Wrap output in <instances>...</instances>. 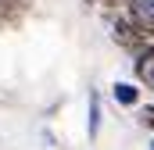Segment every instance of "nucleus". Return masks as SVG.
<instances>
[{
  "label": "nucleus",
  "instance_id": "obj_6",
  "mask_svg": "<svg viewBox=\"0 0 154 150\" xmlns=\"http://www.w3.org/2000/svg\"><path fill=\"white\" fill-rule=\"evenodd\" d=\"M140 122H143L147 129H154V104H147V107H140Z\"/></svg>",
  "mask_w": 154,
  "mask_h": 150
},
{
  "label": "nucleus",
  "instance_id": "obj_5",
  "mask_svg": "<svg viewBox=\"0 0 154 150\" xmlns=\"http://www.w3.org/2000/svg\"><path fill=\"white\" fill-rule=\"evenodd\" d=\"M100 118H104V114H100V93L93 89V93H90V122H86L90 140H97V136H100Z\"/></svg>",
  "mask_w": 154,
  "mask_h": 150
},
{
  "label": "nucleus",
  "instance_id": "obj_7",
  "mask_svg": "<svg viewBox=\"0 0 154 150\" xmlns=\"http://www.w3.org/2000/svg\"><path fill=\"white\" fill-rule=\"evenodd\" d=\"M151 150H154V140H151Z\"/></svg>",
  "mask_w": 154,
  "mask_h": 150
},
{
  "label": "nucleus",
  "instance_id": "obj_1",
  "mask_svg": "<svg viewBox=\"0 0 154 150\" xmlns=\"http://www.w3.org/2000/svg\"><path fill=\"white\" fill-rule=\"evenodd\" d=\"M118 14H125L147 39H154V0H133V4H129L125 11H118Z\"/></svg>",
  "mask_w": 154,
  "mask_h": 150
},
{
  "label": "nucleus",
  "instance_id": "obj_3",
  "mask_svg": "<svg viewBox=\"0 0 154 150\" xmlns=\"http://www.w3.org/2000/svg\"><path fill=\"white\" fill-rule=\"evenodd\" d=\"M111 97L122 107H140V82H115L111 86Z\"/></svg>",
  "mask_w": 154,
  "mask_h": 150
},
{
  "label": "nucleus",
  "instance_id": "obj_2",
  "mask_svg": "<svg viewBox=\"0 0 154 150\" xmlns=\"http://www.w3.org/2000/svg\"><path fill=\"white\" fill-rule=\"evenodd\" d=\"M133 61H136V82L147 86V89H154V43H147Z\"/></svg>",
  "mask_w": 154,
  "mask_h": 150
},
{
  "label": "nucleus",
  "instance_id": "obj_4",
  "mask_svg": "<svg viewBox=\"0 0 154 150\" xmlns=\"http://www.w3.org/2000/svg\"><path fill=\"white\" fill-rule=\"evenodd\" d=\"M29 4H32V0H0V29H4V25H14V22L29 11Z\"/></svg>",
  "mask_w": 154,
  "mask_h": 150
}]
</instances>
